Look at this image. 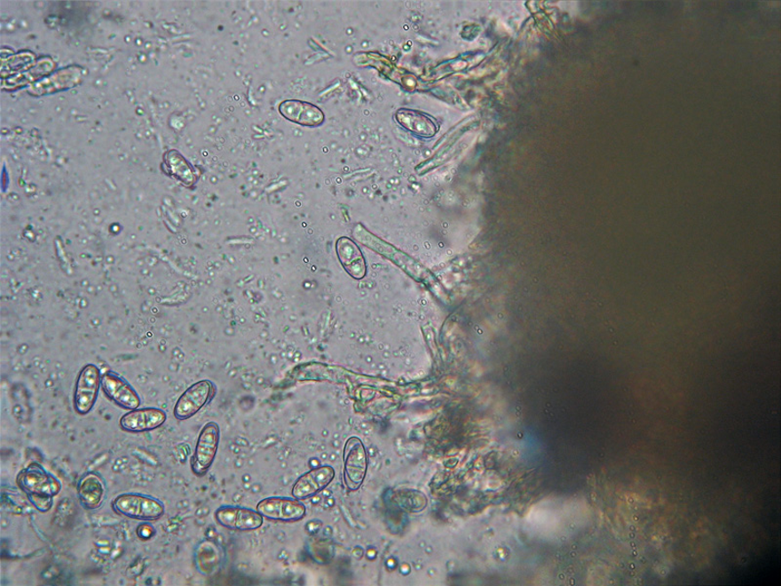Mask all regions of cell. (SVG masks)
Listing matches in <instances>:
<instances>
[{
	"label": "cell",
	"instance_id": "5bb4252c",
	"mask_svg": "<svg viewBox=\"0 0 781 586\" xmlns=\"http://www.w3.org/2000/svg\"><path fill=\"white\" fill-rule=\"evenodd\" d=\"M336 251L342 266L351 278L357 280L365 278L367 273L366 261L363 253L353 241L348 238L339 239L336 243Z\"/></svg>",
	"mask_w": 781,
	"mask_h": 586
},
{
	"label": "cell",
	"instance_id": "277c9868",
	"mask_svg": "<svg viewBox=\"0 0 781 586\" xmlns=\"http://www.w3.org/2000/svg\"><path fill=\"white\" fill-rule=\"evenodd\" d=\"M219 443V425L213 422L205 424L201 430L192 458V471L195 475L208 473L217 457Z\"/></svg>",
	"mask_w": 781,
	"mask_h": 586
},
{
	"label": "cell",
	"instance_id": "9a60e30c",
	"mask_svg": "<svg viewBox=\"0 0 781 586\" xmlns=\"http://www.w3.org/2000/svg\"><path fill=\"white\" fill-rule=\"evenodd\" d=\"M396 120L400 126L417 135L433 137L438 131V124L431 115L414 110L400 109L396 113Z\"/></svg>",
	"mask_w": 781,
	"mask_h": 586
},
{
	"label": "cell",
	"instance_id": "8fae6325",
	"mask_svg": "<svg viewBox=\"0 0 781 586\" xmlns=\"http://www.w3.org/2000/svg\"><path fill=\"white\" fill-rule=\"evenodd\" d=\"M280 114L288 121L307 127L324 123L325 114L319 107L300 100H286L279 106Z\"/></svg>",
	"mask_w": 781,
	"mask_h": 586
},
{
	"label": "cell",
	"instance_id": "3957f363",
	"mask_svg": "<svg viewBox=\"0 0 781 586\" xmlns=\"http://www.w3.org/2000/svg\"><path fill=\"white\" fill-rule=\"evenodd\" d=\"M344 482L348 490L358 491L363 485L367 473V454L366 447L358 437H350L344 447Z\"/></svg>",
	"mask_w": 781,
	"mask_h": 586
},
{
	"label": "cell",
	"instance_id": "8992f818",
	"mask_svg": "<svg viewBox=\"0 0 781 586\" xmlns=\"http://www.w3.org/2000/svg\"><path fill=\"white\" fill-rule=\"evenodd\" d=\"M257 511L266 519L280 522H297L306 516V507L296 498L272 496L257 504Z\"/></svg>",
	"mask_w": 781,
	"mask_h": 586
},
{
	"label": "cell",
	"instance_id": "6da1fadb",
	"mask_svg": "<svg viewBox=\"0 0 781 586\" xmlns=\"http://www.w3.org/2000/svg\"><path fill=\"white\" fill-rule=\"evenodd\" d=\"M113 508L130 519L145 522L160 520L165 513V506L158 498L136 493L116 496Z\"/></svg>",
	"mask_w": 781,
	"mask_h": 586
},
{
	"label": "cell",
	"instance_id": "4fadbf2b",
	"mask_svg": "<svg viewBox=\"0 0 781 586\" xmlns=\"http://www.w3.org/2000/svg\"><path fill=\"white\" fill-rule=\"evenodd\" d=\"M77 496L85 510H98L106 497L104 479L95 472L85 473L77 483Z\"/></svg>",
	"mask_w": 781,
	"mask_h": 586
},
{
	"label": "cell",
	"instance_id": "7a4b0ae2",
	"mask_svg": "<svg viewBox=\"0 0 781 586\" xmlns=\"http://www.w3.org/2000/svg\"><path fill=\"white\" fill-rule=\"evenodd\" d=\"M16 481L28 498H54L62 490L61 482L54 475L49 473L42 464L36 463L28 464L22 469L19 472Z\"/></svg>",
	"mask_w": 781,
	"mask_h": 586
},
{
	"label": "cell",
	"instance_id": "ba28073f",
	"mask_svg": "<svg viewBox=\"0 0 781 586\" xmlns=\"http://www.w3.org/2000/svg\"><path fill=\"white\" fill-rule=\"evenodd\" d=\"M213 395V385L209 380H201L185 391L176 402L173 413L176 419L187 420L197 415Z\"/></svg>",
	"mask_w": 781,
	"mask_h": 586
},
{
	"label": "cell",
	"instance_id": "5b68a950",
	"mask_svg": "<svg viewBox=\"0 0 781 586\" xmlns=\"http://www.w3.org/2000/svg\"><path fill=\"white\" fill-rule=\"evenodd\" d=\"M102 384L99 368L94 365H87L77 377L74 407L78 415L90 414L95 406L98 392Z\"/></svg>",
	"mask_w": 781,
	"mask_h": 586
},
{
	"label": "cell",
	"instance_id": "9c48e42d",
	"mask_svg": "<svg viewBox=\"0 0 781 586\" xmlns=\"http://www.w3.org/2000/svg\"><path fill=\"white\" fill-rule=\"evenodd\" d=\"M335 478V468L330 465L320 466L303 474L292 487V496L298 501L315 496L327 487Z\"/></svg>",
	"mask_w": 781,
	"mask_h": 586
},
{
	"label": "cell",
	"instance_id": "52a82bcc",
	"mask_svg": "<svg viewBox=\"0 0 781 586\" xmlns=\"http://www.w3.org/2000/svg\"><path fill=\"white\" fill-rule=\"evenodd\" d=\"M215 519L224 527L241 532L258 530L263 525V516L250 508L223 505L215 511Z\"/></svg>",
	"mask_w": 781,
	"mask_h": 586
},
{
	"label": "cell",
	"instance_id": "7c38bea8",
	"mask_svg": "<svg viewBox=\"0 0 781 586\" xmlns=\"http://www.w3.org/2000/svg\"><path fill=\"white\" fill-rule=\"evenodd\" d=\"M102 388L107 397L124 409L133 410L141 405L135 390L114 373H107L102 377Z\"/></svg>",
	"mask_w": 781,
	"mask_h": 586
},
{
	"label": "cell",
	"instance_id": "30bf717a",
	"mask_svg": "<svg viewBox=\"0 0 781 586\" xmlns=\"http://www.w3.org/2000/svg\"><path fill=\"white\" fill-rule=\"evenodd\" d=\"M166 419L168 415L161 408H136L122 416L120 426L125 432L145 433L160 428Z\"/></svg>",
	"mask_w": 781,
	"mask_h": 586
}]
</instances>
